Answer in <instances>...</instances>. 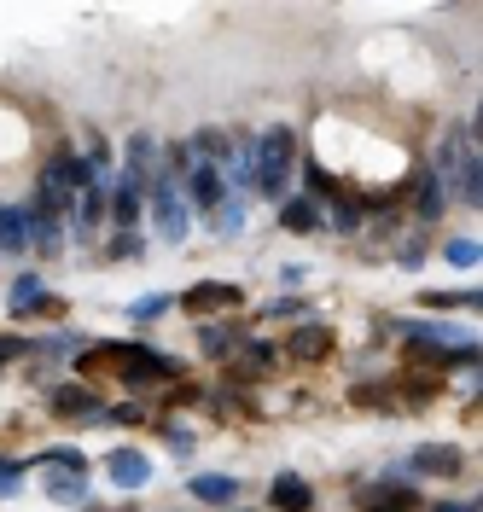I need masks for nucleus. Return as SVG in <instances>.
I'll use <instances>...</instances> for the list:
<instances>
[{
    "label": "nucleus",
    "mask_w": 483,
    "mask_h": 512,
    "mask_svg": "<svg viewBox=\"0 0 483 512\" xmlns=\"http://www.w3.org/2000/svg\"><path fill=\"white\" fill-rule=\"evenodd\" d=\"M99 425H146V408H140V402H111V408L99 414Z\"/></svg>",
    "instance_id": "bb28decb"
},
{
    "label": "nucleus",
    "mask_w": 483,
    "mask_h": 512,
    "mask_svg": "<svg viewBox=\"0 0 483 512\" xmlns=\"http://www.w3.org/2000/svg\"><path fill=\"white\" fill-rule=\"evenodd\" d=\"M303 280H309V268H303V262H286V268H280V286H303Z\"/></svg>",
    "instance_id": "7c9ffc66"
},
{
    "label": "nucleus",
    "mask_w": 483,
    "mask_h": 512,
    "mask_svg": "<svg viewBox=\"0 0 483 512\" xmlns=\"http://www.w3.org/2000/svg\"><path fill=\"white\" fill-rule=\"evenodd\" d=\"M30 466L35 472H53V466H88V454H82V448H47V454H35Z\"/></svg>",
    "instance_id": "393cba45"
},
{
    "label": "nucleus",
    "mask_w": 483,
    "mask_h": 512,
    "mask_svg": "<svg viewBox=\"0 0 483 512\" xmlns=\"http://www.w3.org/2000/svg\"><path fill=\"white\" fill-rule=\"evenodd\" d=\"M24 472H30V460H24V454H0V495H12V489L24 483Z\"/></svg>",
    "instance_id": "a878e982"
},
{
    "label": "nucleus",
    "mask_w": 483,
    "mask_h": 512,
    "mask_svg": "<svg viewBox=\"0 0 483 512\" xmlns=\"http://www.w3.org/2000/svg\"><path fill=\"white\" fill-rule=\"evenodd\" d=\"M239 338H251V320H198V355L204 361H227L239 350Z\"/></svg>",
    "instance_id": "39448f33"
},
{
    "label": "nucleus",
    "mask_w": 483,
    "mask_h": 512,
    "mask_svg": "<svg viewBox=\"0 0 483 512\" xmlns=\"http://www.w3.org/2000/svg\"><path fill=\"white\" fill-rule=\"evenodd\" d=\"M140 251H146L140 233H111V239H105V262H134Z\"/></svg>",
    "instance_id": "b1692460"
},
{
    "label": "nucleus",
    "mask_w": 483,
    "mask_h": 512,
    "mask_svg": "<svg viewBox=\"0 0 483 512\" xmlns=\"http://www.w3.org/2000/svg\"><path fill=\"white\" fill-rule=\"evenodd\" d=\"M268 507L274 512H315L321 495H315V483L303 478V472H274V483H268Z\"/></svg>",
    "instance_id": "423d86ee"
},
{
    "label": "nucleus",
    "mask_w": 483,
    "mask_h": 512,
    "mask_svg": "<svg viewBox=\"0 0 483 512\" xmlns=\"http://www.w3.org/2000/svg\"><path fill=\"white\" fill-rule=\"evenodd\" d=\"M245 210H251V198H227L222 210L210 216V233H222V239H233V233L245 227Z\"/></svg>",
    "instance_id": "aec40b11"
},
{
    "label": "nucleus",
    "mask_w": 483,
    "mask_h": 512,
    "mask_svg": "<svg viewBox=\"0 0 483 512\" xmlns=\"http://www.w3.org/2000/svg\"><path fill=\"white\" fill-rule=\"evenodd\" d=\"M431 512H478V501H437Z\"/></svg>",
    "instance_id": "2f4dec72"
},
{
    "label": "nucleus",
    "mask_w": 483,
    "mask_h": 512,
    "mask_svg": "<svg viewBox=\"0 0 483 512\" xmlns=\"http://www.w3.org/2000/svg\"><path fill=\"white\" fill-rule=\"evenodd\" d=\"M262 315H309V303H303V297H274ZM262 315H257V320H262Z\"/></svg>",
    "instance_id": "c85d7f7f"
},
{
    "label": "nucleus",
    "mask_w": 483,
    "mask_h": 512,
    "mask_svg": "<svg viewBox=\"0 0 483 512\" xmlns=\"http://www.w3.org/2000/svg\"><path fill=\"white\" fill-rule=\"evenodd\" d=\"M41 489H47L53 501L88 507V466H53V472H41Z\"/></svg>",
    "instance_id": "2eb2a0df"
},
{
    "label": "nucleus",
    "mask_w": 483,
    "mask_h": 512,
    "mask_svg": "<svg viewBox=\"0 0 483 512\" xmlns=\"http://www.w3.org/2000/svg\"><path fill=\"white\" fill-rule=\"evenodd\" d=\"M291 163H297V128L274 123L257 134V169H274V175H291Z\"/></svg>",
    "instance_id": "1a4fd4ad"
},
{
    "label": "nucleus",
    "mask_w": 483,
    "mask_h": 512,
    "mask_svg": "<svg viewBox=\"0 0 483 512\" xmlns=\"http://www.w3.org/2000/svg\"><path fill=\"white\" fill-rule=\"evenodd\" d=\"M425 251H431V233H425V227H408V239H396V262H402V268H419Z\"/></svg>",
    "instance_id": "412c9836"
},
{
    "label": "nucleus",
    "mask_w": 483,
    "mask_h": 512,
    "mask_svg": "<svg viewBox=\"0 0 483 512\" xmlns=\"http://www.w3.org/2000/svg\"><path fill=\"white\" fill-rule=\"evenodd\" d=\"M355 507L361 512H419L425 507V501H419V489L414 483H361V489H355Z\"/></svg>",
    "instance_id": "20e7f679"
},
{
    "label": "nucleus",
    "mask_w": 483,
    "mask_h": 512,
    "mask_svg": "<svg viewBox=\"0 0 483 512\" xmlns=\"http://www.w3.org/2000/svg\"><path fill=\"white\" fill-rule=\"evenodd\" d=\"M227 367H233V379H268V373L280 367V344H268V338H239V350L227 355Z\"/></svg>",
    "instance_id": "6e6552de"
},
{
    "label": "nucleus",
    "mask_w": 483,
    "mask_h": 512,
    "mask_svg": "<svg viewBox=\"0 0 483 512\" xmlns=\"http://www.w3.org/2000/svg\"><path fill=\"white\" fill-rule=\"evenodd\" d=\"M105 478L134 495V489H146V483H152V460H146L140 448H111V454H105Z\"/></svg>",
    "instance_id": "9d476101"
},
{
    "label": "nucleus",
    "mask_w": 483,
    "mask_h": 512,
    "mask_svg": "<svg viewBox=\"0 0 483 512\" xmlns=\"http://www.w3.org/2000/svg\"><path fill=\"white\" fill-rule=\"evenodd\" d=\"M41 297H47V286H41V274H35V268H24V274L12 280V291H6V309H12V315L24 320V315L35 309V303H41Z\"/></svg>",
    "instance_id": "f3484780"
},
{
    "label": "nucleus",
    "mask_w": 483,
    "mask_h": 512,
    "mask_svg": "<svg viewBox=\"0 0 483 512\" xmlns=\"http://www.w3.org/2000/svg\"><path fill=\"white\" fill-rule=\"evenodd\" d=\"M175 309L193 320H210L216 309H239V286H216V280H198L193 291H181L175 297Z\"/></svg>",
    "instance_id": "0eeeda50"
},
{
    "label": "nucleus",
    "mask_w": 483,
    "mask_h": 512,
    "mask_svg": "<svg viewBox=\"0 0 483 512\" xmlns=\"http://www.w3.org/2000/svg\"><path fill=\"white\" fill-rule=\"evenodd\" d=\"M30 315H41V320H65V297H41Z\"/></svg>",
    "instance_id": "c756f323"
},
{
    "label": "nucleus",
    "mask_w": 483,
    "mask_h": 512,
    "mask_svg": "<svg viewBox=\"0 0 483 512\" xmlns=\"http://www.w3.org/2000/svg\"><path fill=\"white\" fill-rule=\"evenodd\" d=\"M326 233H338V239H361V233H367V210H361L355 187H344L326 204Z\"/></svg>",
    "instance_id": "4468645a"
},
{
    "label": "nucleus",
    "mask_w": 483,
    "mask_h": 512,
    "mask_svg": "<svg viewBox=\"0 0 483 512\" xmlns=\"http://www.w3.org/2000/svg\"><path fill=\"white\" fill-rule=\"evenodd\" d=\"M30 216H35V210H30ZM65 227L70 222H59V216H35V233H30L35 256H59V251H65Z\"/></svg>",
    "instance_id": "a211bd4d"
},
{
    "label": "nucleus",
    "mask_w": 483,
    "mask_h": 512,
    "mask_svg": "<svg viewBox=\"0 0 483 512\" xmlns=\"http://www.w3.org/2000/svg\"><path fill=\"white\" fill-rule=\"evenodd\" d=\"M187 495H193L198 507L233 512V501H239V478H227V472H198V478H187Z\"/></svg>",
    "instance_id": "f8f14e48"
},
{
    "label": "nucleus",
    "mask_w": 483,
    "mask_h": 512,
    "mask_svg": "<svg viewBox=\"0 0 483 512\" xmlns=\"http://www.w3.org/2000/svg\"><path fill=\"white\" fill-rule=\"evenodd\" d=\"M280 227H286L291 239H309V233H326V210L315 204V198L291 192L286 204H280Z\"/></svg>",
    "instance_id": "ddd939ff"
},
{
    "label": "nucleus",
    "mask_w": 483,
    "mask_h": 512,
    "mask_svg": "<svg viewBox=\"0 0 483 512\" xmlns=\"http://www.w3.org/2000/svg\"><path fill=\"white\" fill-rule=\"evenodd\" d=\"M6 361H30V338H18V332H0V367Z\"/></svg>",
    "instance_id": "cd10ccee"
},
{
    "label": "nucleus",
    "mask_w": 483,
    "mask_h": 512,
    "mask_svg": "<svg viewBox=\"0 0 483 512\" xmlns=\"http://www.w3.org/2000/svg\"><path fill=\"white\" fill-rule=\"evenodd\" d=\"M35 216L30 204H0V256H30Z\"/></svg>",
    "instance_id": "9b49d317"
},
{
    "label": "nucleus",
    "mask_w": 483,
    "mask_h": 512,
    "mask_svg": "<svg viewBox=\"0 0 483 512\" xmlns=\"http://www.w3.org/2000/svg\"><path fill=\"white\" fill-rule=\"evenodd\" d=\"M419 309H478V291H419Z\"/></svg>",
    "instance_id": "4be33fe9"
},
{
    "label": "nucleus",
    "mask_w": 483,
    "mask_h": 512,
    "mask_svg": "<svg viewBox=\"0 0 483 512\" xmlns=\"http://www.w3.org/2000/svg\"><path fill=\"white\" fill-rule=\"evenodd\" d=\"M47 408H53V419H65V425H99L105 396H99L94 384L70 379V384H53V390H47Z\"/></svg>",
    "instance_id": "f257e3e1"
},
{
    "label": "nucleus",
    "mask_w": 483,
    "mask_h": 512,
    "mask_svg": "<svg viewBox=\"0 0 483 512\" xmlns=\"http://www.w3.org/2000/svg\"><path fill=\"white\" fill-rule=\"evenodd\" d=\"M443 262L460 268V274H472V268H478V239H472V233H449V239H443Z\"/></svg>",
    "instance_id": "6ab92c4d"
},
{
    "label": "nucleus",
    "mask_w": 483,
    "mask_h": 512,
    "mask_svg": "<svg viewBox=\"0 0 483 512\" xmlns=\"http://www.w3.org/2000/svg\"><path fill=\"white\" fill-rule=\"evenodd\" d=\"M326 355H332V326L326 320H303L286 344H280V361H297V367H315Z\"/></svg>",
    "instance_id": "7ed1b4c3"
},
{
    "label": "nucleus",
    "mask_w": 483,
    "mask_h": 512,
    "mask_svg": "<svg viewBox=\"0 0 483 512\" xmlns=\"http://www.w3.org/2000/svg\"><path fill=\"white\" fill-rule=\"evenodd\" d=\"M169 309H175V297H169V291H158V297H140V303H129V320H134V326H152V320L169 315Z\"/></svg>",
    "instance_id": "5701e85b"
},
{
    "label": "nucleus",
    "mask_w": 483,
    "mask_h": 512,
    "mask_svg": "<svg viewBox=\"0 0 483 512\" xmlns=\"http://www.w3.org/2000/svg\"><path fill=\"white\" fill-rule=\"evenodd\" d=\"M123 169H129V175H146V181L158 175V140H152L146 128L129 134V146H123Z\"/></svg>",
    "instance_id": "dca6fc26"
},
{
    "label": "nucleus",
    "mask_w": 483,
    "mask_h": 512,
    "mask_svg": "<svg viewBox=\"0 0 483 512\" xmlns=\"http://www.w3.org/2000/svg\"><path fill=\"white\" fill-rule=\"evenodd\" d=\"M402 466H408V478H460L466 472V454L454 443H419Z\"/></svg>",
    "instance_id": "f03ea898"
}]
</instances>
